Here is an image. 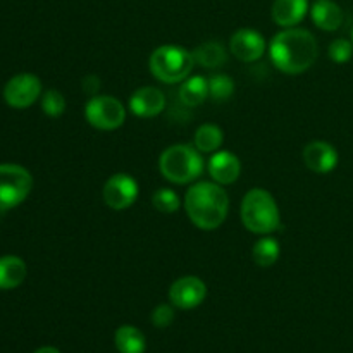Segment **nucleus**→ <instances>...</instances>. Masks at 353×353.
<instances>
[{"label":"nucleus","instance_id":"obj_1","mask_svg":"<svg viewBox=\"0 0 353 353\" xmlns=\"http://www.w3.org/2000/svg\"><path fill=\"white\" fill-rule=\"evenodd\" d=\"M269 54L279 71L286 74H300L312 68L319 55V47L309 30L286 28L271 40Z\"/></svg>","mask_w":353,"mask_h":353},{"label":"nucleus","instance_id":"obj_2","mask_svg":"<svg viewBox=\"0 0 353 353\" xmlns=\"http://www.w3.org/2000/svg\"><path fill=\"white\" fill-rule=\"evenodd\" d=\"M185 209L196 228L212 231L226 221L230 212V196L219 183L200 181L186 192Z\"/></svg>","mask_w":353,"mask_h":353},{"label":"nucleus","instance_id":"obj_3","mask_svg":"<svg viewBox=\"0 0 353 353\" xmlns=\"http://www.w3.org/2000/svg\"><path fill=\"white\" fill-rule=\"evenodd\" d=\"M241 223L255 234H271L281 228V214L274 196L264 188H252L241 200Z\"/></svg>","mask_w":353,"mask_h":353},{"label":"nucleus","instance_id":"obj_4","mask_svg":"<svg viewBox=\"0 0 353 353\" xmlns=\"http://www.w3.org/2000/svg\"><path fill=\"white\" fill-rule=\"evenodd\" d=\"M203 157L196 147L186 143L171 145L159 157V171L168 181L176 185H188L202 176Z\"/></svg>","mask_w":353,"mask_h":353},{"label":"nucleus","instance_id":"obj_5","mask_svg":"<svg viewBox=\"0 0 353 353\" xmlns=\"http://www.w3.org/2000/svg\"><path fill=\"white\" fill-rule=\"evenodd\" d=\"M150 71L159 81L174 85L185 81L192 72L193 54L179 45H162L150 55Z\"/></svg>","mask_w":353,"mask_h":353},{"label":"nucleus","instance_id":"obj_6","mask_svg":"<svg viewBox=\"0 0 353 353\" xmlns=\"http://www.w3.org/2000/svg\"><path fill=\"white\" fill-rule=\"evenodd\" d=\"M33 188L30 171L17 164H0V210L23 203Z\"/></svg>","mask_w":353,"mask_h":353},{"label":"nucleus","instance_id":"obj_7","mask_svg":"<svg viewBox=\"0 0 353 353\" xmlns=\"http://www.w3.org/2000/svg\"><path fill=\"white\" fill-rule=\"evenodd\" d=\"M85 117L95 130L114 131L126 121V109L116 97L97 95L86 103Z\"/></svg>","mask_w":353,"mask_h":353},{"label":"nucleus","instance_id":"obj_8","mask_svg":"<svg viewBox=\"0 0 353 353\" xmlns=\"http://www.w3.org/2000/svg\"><path fill=\"white\" fill-rule=\"evenodd\" d=\"M41 95V81L38 76L23 72L7 81L3 88V99L14 109H28Z\"/></svg>","mask_w":353,"mask_h":353},{"label":"nucleus","instance_id":"obj_9","mask_svg":"<svg viewBox=\"0 0 353 353\" xmlns=\"http://www.w3.org/2000/svg\"><path fill=\"white\" fill-rule=\"evenodd\" d=\"M103 202L114 210H124L133 205L138 199V183L126 172L110 176L103 185Z\"/></svg>","mask_w":353,"mask_h":353},{"label":"nucleus","instance_id":"obj_10","mask_svg":"<svg viewBox=\"0 0 353 353\" xmlns=\"http://www.w3.org/2000/svg\"><path fill=\"white\" fill-rule=\"evenodd\" d=\"M207 286L196 276H185L176 279L169 288V300L174 307L183 310H190L199 307L205 300Z\"/></svg>","mask_w":353,"mask_h":353},{"label":"nucleus","instance_id":"obj_11","mask_svg":"<svg viewBox=\"0 0 353 353\" xmlns=\"http://www.w3.org/2000/svg\"><path fill=\"white\" fill-rule=\"evenodd\" d=\"M230 52L241 62H255L264 55L265 40L259 31L241 28L231 37Z\"/></svg>","mask_w":353,"mask_h":353},{"label":"nucleus","instance_id":"obj_12","mask_svg":"<svg viewBox=\"0 0 353 353\" xmlns=\"http://www.w3.org/2000/svg\"><path fill=\"white\" fill-rule=\"evenodd\" d=\"M303 162L307 168L317 174H327L338 165V152L327 141H310L303 148Z\"/></svg>","mask_w":353,"mask_h":353},{"label":"nucleus","instance_id":"obj_13","mask_svg":"<svg viewBox=\"0 0 353 353\" xmlns=\"http://www.w3.org/2000/svg\"><path fill=\"white\" fill-rule=\"evenodd\" d=\"M165 95L155 86H143L138 88L130 99V110L138 117H155L164 110Z\"/></svg>","mask_w":353,"mask_h":353},{"label":"nucleus","instance_id":"obj_14","mask_svg":"<svg viewBox=\"0 0 353 353\" xmlns=\"http://www.w3.org/2000/svg\"><path fill=\"white\" fill-rule=\"evenodd\" d=\"M210 178L219 185H231L240 178L241 162L234 154L226 150H219L210 157L207 164Z\"/></svg>","mask_w":353,"mask_h":353},{"label":"nucleus","instance_id":"obj_15","mask_svg":"<svg viewBox=\"0 0 353 353\" xmlns=\"http://www.w3.org/2000/svg\"><path fill=\"white\" fill-rule=\"evenodd\" d=\"M309 12V0H274L272 19L281 28H295Z\"/></svg>","mask_w":353,"mask_h":353},{"label":"nucleus","instance_id":"obj_16","mask_svg":"<svg viewBox=\"0 0 353 353\" xmlns=\"http://www.w3.org/2000/svg\"><path fill=\"white\" fill-rule=\"evenodd\" d=\"M310 17L324 31H336L343 24V10L333 0H316L310 7Z\"/></svg>","mask_w":353,"mask_h":353},{"label":"nucleus","instance_id":"obj_17","mask_svg":"<svg viewBox=\"0 0 353 353\" xmlns=\"http://www.w3.org/2000/svg\"><path fill=\"white\" fill-rule=\"evenodd\" d=\"M26 264L16 255H6L0 259V290L17 288L26 279Z\"/></svg>","mask_w":353,"mask_h":353},{"label":"nucleus","instance_id":"obj_18","mask_svg":"<svg viewBox=\"0 0 353 353\" xmlns=\"http://www.w3.org/2000/svg\"><path fill=\"white\" fill-rule=\"evenodd\" d=\"M192 54L193 61L205 69L223 68L228 62V50L223 43H217V41H205L199 45Z\"/></svg>","mask_w":353,"mask_h":353},{"label":"nucleus","instance_id":"obj_19","mask_svg":"<svg viewBox=\"0 0 353 353\" xmlns=\"http://www.w3.org/2000/svg\"><path fill=\"white\" fill-rule=\"evenodd\" d=\"M209 97V79L202 76L186 78L179 86V102L186 107H199Z\"/></svg>","mask_w":353,"mask_h":353},{"label":"nucleus","instance_id":"obj_20","mask_svg":"<svg viewBox=\"0 0 353 353\" xmlns=\"http://www.w3.org/2000/svg\"><path fill=\"white\" fill-rule=\"evenodd\" d=\"M114 341L119 353H145V348H147L143 333L134 326H121L116 331Z\"/></svg>","mask_w":353,"mask_h":353},{"label":"nucleus","instance_id":"obj_21","mask_svg":"<svg viewBox=\"0 0 353 353\" xmlns=\"http://www.w3.org/2000/svg\"><path fill=\"white\" fill-rule=\"evenodd\" d=\"M279 255H281L279 241L269 234H264V238L255 241L254 248H252V259L259 268H271L278 262Z\"/></svg>","mask_w":353,"mask_h":353},{"label":"nucleus","instance_id":"obj_22","mask_svg":"<svg viewBox=\"0 0 353 353\" xmlns=\"http://www.w3.org/2000/svg\"><path fill=\"white\" fill-rule=\"evenodd\" d=\"M223 141L224 134L219 126H216V124H202L195 131V140H193V143H195V147L202 154H212V152L216 154V152H219Z\"/></svg>","mask_w":353,"mask_h":353},{"label":"nucleus","instance_id":"obj_23","mask_svg":"<svg viewBox=\"0 0 353 353\" xmlns=\"http://www.w3.org/2000/svg\"><path fill=\"white\" fill-rule=\"evenodd\" d=\"M152 205L162 214H172L179 209L181 200H179V195L172 188H159L152 195Z\"/></svg>","mask_w":353,"mask_h":353},{"label":"nucleus","instance_id":"obj_24","mask_svg":"<svg viewBox=\"0 0 353 353\" xmlns=\"http://www.w3.org/2000/svg\"><path fill=\"white\" fill-rule=\"evenodd\" d=\"M234 92V83L226 74H214L209 78V97L216 102H224L231 99Z\"/></svg>","mask_w":353,"mask_h":353},{"label":"nucleus","instance_id":"obj_25","mask_svg":"<svg viewBox=\"0 0 353 353\" xmlns=\"http://www.w3.org/2000/svg\"><path fill=\"white\" fill-rule=\"evenodd\" d=\"M41 110L48 117H61L65 110V99L59 90H48L41 95Z\"/></svg>","mask_w":353,"mask_h":353},{"label":"nucleus","instance_id":"obj_26","mask_svg":"<svg viewBox=\"0 0 353 353\" xmlns=\"http://www.w3.org/2000/svg\"><path fill=\"white\" fill-rule=\"evenodd\" d=\"M327 55L331 57V61L336 62V64H345L352 59L353 55V43L352 41L345 40V38H338V40L331 41L330 48H327Z\"/></svg>","mask_w":353,"mask_h":353},{"label":"nucleus","instance_id":"obj_27","mask_svg":"<svg viewBox=\"0 0 353 353\" xmlns=\"http://www.w3.org/2000/svg\"><path fill=\"white\" fill-rule=\"evenodd\" d=\"M172 321H174V309L168 303H161L154 309L152 312V324L159 330H164V327L171 326Z\"/></svg>","mask_w":353,"mask_h":353},{"label":"nucleus","instance_id":"obj_28","mask_svg":"<svg viewBox=\"0 0 353 353\" xmlns=\"http://www.w3.org/2000/svg\"><path fill=\"white\" fill-rule=\"evenodd\" d=\"M100 86H102V83H100L99 76H95V74L86 76V78L81 81L83 92H85L86 95H90V97H97V95H99Z\"/></svg>","mask_w":353,"mask_h":353},{"label":"nucleus","instance_id":"obj_29","mask_svg":"<svg viewBox=\"0 0 353 353\" xmlns=\"http://www.w3.org/2000/svg\"><path fill=\"white\" fill-rule=\"evenodd\" d=\"M34 353H61V352H59L57 348H54V347H43V348H38V350Z\"/></svg>","mask_w":353,"mask_h":353},{"label":"nucleus","instance_id":"obj_30","mask_svg":"<svg viewBox=\"0 0 353 353\" xmlns=\"http://www.w3.org/2000/svg\"><path fill=\"white\" fill-rule=\"evenodd\" d=\"M352 43H353V30H352Z\"/></svg>","mask_w":353,"mask_h":353}]
</instances>
